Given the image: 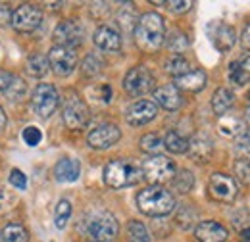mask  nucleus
<instances>
[{
  "instance_id": "obj_43",
  "label": "nucleus",
  "mask_w": 250,
  "mask_h": 242,
  "mask_svg": "<svg viewBox=\"0 0 250 242\" xmlns=\"http://www.w3.org/2000/svg\"><path fill=\"white\" fill-rule=\"evenodd\" d=\"M241 40H243V48L250 54V23L247 25V29L243 33V39H241Z\"/></svg>"
},
{
  "instance_id": "obj_33",
  "label": "nucleus",
  "mask_w": 250,
  "mask_h": 242,
  "mask_svg": "<svg viewBox=\"0 0 250 242\" xmlns=\"http://www.w3.org/2000/svg\"><path fill=\"white\" fill-rule=\"evenodd\" d=\"M141 148L146 154H152V156H158V152L164 148V141L158 137V135H145L141 139Z\"/></svg>"
},
{
  "instance_id": "obj_3",
  "label": "nucleus",
  "mask_w": 250,
  "mask_h": 242,
  "mask_svg": "<svg viewBox=\"0 0 250 242\" xmlns=\"http://www.w3.org/2000/svg\"><path fill=\"white\" fill-rule=\"evenodd\" d=\"M143 177V171L133 163L125 160H112L104 167V182L112 188H122V186H131Z\"/></svg>"
},
{
  "instance_id": "obj_6",
  "label": "nucleus",
  "mask_w": 250,
  "mask_h": 242,
  "mask_svg": "<svg viewBox=\"0 0 250 242\" xmlns=\"http://www.w3.org/2000/svg\"><path fill=\"white\" fill-rule=\"evenodd\" d=\"M62 118L67 129L79 131V129H83V127L89 123V118H91V116H89L87 104H85L79 96L71 94V96L65 100V104H63Z\"/></svg>"
},
{
  "instance_id": "obj_26",
  "label": "nucleus",
  "mask_w": 250,
  "mask_h": 242,
  "mask_svg": "<svg viewBox=\"0 0 250 242\" xmlns=\"http://www.w3.org/2000/svg\"><path fill=\"white\" fill-rule=\"evenodd\" d=\"M27 73L37 79L44 77L48 73V58H44L42 54H33L27 60Z\"/></svg>"
},
{
  "instance_id": "obj_45",
  "label": "nucleus",
  "mask_w": 250,
  "mask_h": 242,
  "mask_svg": "<svg viewBox=\"0 0 250 242\" xmlns=\"http://www.w3.org/2000/svg\"><path fill=\"white\" fill-rule=\"evenodd\" d=\"M6 127V116H4V110L0 108V131Z\"/></svg>"
},
{
  "instance_id": "obj_34",
  "label": "nucleus",
  "mask_w": 250,
  "mask_h": 242,
  "mask_svg": "<svg viewBox=\"0 0 250 242\" xmlns=\"http://www.w3.org/2000/svg\"><path fill=\"white\" fill-rule=\"evenodd\" d=\"M102 67H104V61L100 60L96 54H89V56L83 60V73H85L87 77L98 75V73L102 71Z\"/></svg>"
},
{
  "instance_id": "obj_14",
  "label": "nucleus",
  "mask_w": 250,
  "mask_h": 242,
  "mask_svg": "<svg viewBox=\"0 0 250 242\" xmlns=\"http://www.w3.org/2000/svg\"><path fill=\"white\" fill-rule=\"evenodd\" d=\"M156 114H158V106L152 100H137L127 110V123L133 125V127L146 125V123H150V121L156 118Z\"/></svg>"
},
{
  "instance_id": "obj_44",
  "label": "nucleus",
  "mask_w": 250,
  "mask_h": 242,
  "mask_svg": "<svg viewBox=\"0 0 250 242\" xmlns=\"http://www.w3.org/2000/svg\"><path fill=\"white\" fill-rule=\"evenodd\" d=\"M8 20H10V10L6 6H0V25L8 23Z\"/></svg>"
},
{
  "instance_id": "obj_2",
  "label": "nucleus",
  "mask_w": 250,
  "mask_h": 242,
  "mask_svg": "<svg viewBox=\"0 0 250 242\" xmlns=\"http://www.w3.org/2000/svg\"><path fill=\"white\" fill-rule=\"evenodd\" d=\"M137 206L139 210L150 217H164L167 213L173 212L175 208V198L169 190H166L164 186H146L137 194Z\"/></svg>"
},
{
  "instance_id": "obj_13",
  "label": "nucleus",
  "mask_w": 250,
  "mask_h": 242,
  "mask_svg": "<svg viewBox=\"0 0 250 242\" xmlns=\"http://www.w3.org/2000/svg\"><path fill=\"white\" fill-rule=\"evenodd\" d=\"M208 192L214 200L219 202H233L237 196V184L233 177L223 175V173H214L208 182Z\"/></svg>"
},
{
  "instance_id": "obj_22",
  "label": "nucleus",
  "mask_w": 250,
  "mask_h": 242,
  "mask_svg": "<svg viewBox=\"0 0 250 242\" xmlns=\"http://www.w3.org/2000/svg\"><path fill=\"white\" fill-rule=\"evenodd\" d=\"M233 104H235V94H233L231 89H227V87L218 89V91L214 92V96H212V108H214V112L218 116H221V118L233 108Z\"/></svg>"
},
{
  "instance_id": "obj_20",
  "label": "nucleus",
  "mask_w": 250,
  "mask_h": 242,
  "mask_svg": "<svg viewBox=\"0 0 250 242\" xmlns=\"http://www.w3.org/2000/svg\"><path fill=\"white\" fill-rule=\"evenodd\" d=\"M79 173H81V163L77 160H71V158H63L56 163L54 167V177L56 181L60 182H73L79 179Z\"/></svg>"
},
{
  "instance_id": "obj_46",
  "label": "nucleus",
  "mask_w": 250,
  "mask_h": 242,
  "mask_svg": "<svg viewBox=\"0 0 250 242\" xmlns=\"http://www.w3.org/2000/svg\"><path fill=\"white\" fill-rule=\"evenodd\" d=\"M241 237H243V242H250V229H245Z\"/></svg>"
},
{
  "instance_id": "obj_21",
  "label": "nucleus",
  "mask_w": 250,
  "mask_h": 242,
  "mask_svg": "<svg viewBox=\"0 0 250 242\" xmlns=\"http://www.w3.org/2000/svg\"><path fill=\"white\" fill-rule=\"evenodd\" d=\"M187 152L194 160L206 161V160H210V156H212V152H214V146H212V141H210L208 137L198 135V137H194V139L188 142Z\"/></svg>"
},
{
  "instance_id": "obj_38",
  "label": "nucleus",
  "mask_w": 250,
  "mask_h": 242,
  "mask_svg": "<svg viewBox=\"0 0 250 242\" xmlns=\"http://www.w3.org/2000/svg\"><path fill=\"white\" fill-rule=\"evenodd\" d=\"M235 171L243 182H250V158H241L235 165Z\"/></svg>"
},
{
  "instance_id": "obj_16",
  "label": "nucleus",
  "mask_w": 250,
  "mask_h": 242,
  "mask_svg": "<svg viewBox=\"0 0 250 242\" xmlns=\"http://www.w3.org/2000/svg\"><path fill=\"white\" fill-rule=\"evenodd\" d=\"M208 33H210V39H212L214 46H216L218 50H221V52L229 50V48L235 44V39H237L233 27H229V25H225V23H219V21L210 23Z\"/></svg>"
},
{
  "instance_id": "obj_41",
  "label": "nucleus",
  "mask_w": 250,
  "mask_h": 242,
  "mask_svg": "<svg viewBox=\"0 0 250 242\" xmlns=\"http://www.w3.org/2000/svg\"><path fill=\"white\" fill-rule=\"evenodd\" d=\"M14 77H16V75H12V73H8V71H0V91L2 92L8 91V87L12 85Z\"/></svg>"
},
{
  "instance_id": "obj_31",
  "label": "nucleus",
  "mask_w": 250,
  "mask_h": 242,
  "mask_svg": "<svg viewBox=\"0 0 250 242\" xmlns=\"http://www.w3.org/2000/svg\"><path fill=\"white\" fill-rule=\"evenodd\" d=\"M166 71L171 73L173 77H181L187 71H190V67H188V61L183 56H173V58H169L167 63H166Z\"/></svg>"
},
{
  "instance_id": "obj_42",
  "label": "nucleus",
  "mask_w": 250,
  "mask_h": 242,
  "mask_svg": "<svg viewBox=\"0 0 250 242\" xmlns=\"http://www.w3.org/2000/svg\"><path fill=\"white\" fill-rule=\"evenodd\" d=\"M98 94H100V100H102L104 104H108L110 98H112V89H110V85H100Z\"/></svg>"
},
{
  "instance_id": "obj_35",
  "label": "nucleus",
  "mask_w": 250,
  "mask_h": 242,
  "mask_svg": "<svg viewBox=\"0 0 250 242\" xmlns=\"http://www.w3.org/2000/svg\"><path fill=\"white\" fill-rule=\"evenodd\" d=\"M10 100H14V102H18L23 94H25V83L20 79V77H14V81H12V85L8 87V91L4 92Z\"/></svg>"
},
{
  "instance_id": "obj_28",
  "label": "nucleus",
  "mask_w": 250,
  "mask_h": 242,
  "mask_svg": "<svg viewBox=\"0 0 250 242\" xmlns=\"http://www.w3.org/2000/svg\"><path fill=\"white\" fill-rule=\"evenodd\" d=\"M29 233L21 225H8L2 231V242H27Z\"/></svg>"
},
{
  "instance_id": "obj_23",
  "label": "nucleus",
  "mask_w": 250,
  "mask_h": 242,
  "mask_svg": "<svg viewBox=\"0 0 250 242\" xmlns=\"http://www.w3.org/2000/svg\"><path fill=\"white\" fill-rule=\"evenodd\" d=\"M229 81L233 85H245L250 81V56L243 58V60L233 61L229 65Z\"/></svg>"
},
{
  "instance_id": "obj_36",
  "label": "nucleus",
  "mask_w": 250,
  "mask_h": 242,
  "mask_svg": "<svg viewBox=\"0 0 250 242\" xmlns=\"http://www.w3.org/2000/svg\"><path fill=\"white\" fill-rule=\"evenodd\" d=\"M21 137H23V142H25L27 146H37V144L42 141V133H41V129H37V127H27V129H23Z\"/></svg>"
},
{
  "instance_id": "obj_27",
  "label": "nucleus",
  "mask_w": 250,
  "mask_h": 242,
  "mask_svg": "<svg viewBox=\"0 0 250 242\" xmlns=\"http://www.w3.org/2000/svg\"><path fill=\"white\" fill-rule=\"evenodd\" d=\"M166 44H167V48H169L171 52H175V56H181V52L188 48V39L185 33H181V31H173V33H169Z\"/></svg>"
},
{
  "instance_id": "obj_48",
  "label": "nucleus",
  "mask_w": 250,
  "mask_h": 242,
  "mask_svg": "<svg viewBox=\"0 0 250 242\" xmlns=\"http://www.w3.org/2000/svg\"><path fill=\"white\" fill-rule=\"evenodd\" d=\"M4 202H6V194L0 190V210H2V206H4Z\"/></svg>"
},
{
  "instance_id": "obj_30",
  "label": "nucleus",
  "mask_w": 250,
  "mask_h": 242,
  "mask_svg": "<svg viewBox=\"0 0 250 242\" xmlns=\"http://www.w3.org/2000/svg\"><path fill=\"white\" fill-rule=\"evenodd\" d=\"M173 188L177 190V192H181V194H187L188 190L192 188V184H194V177H192V173L190 171H179L177 175H173Z\"/></svg>"
},
{
  "instance_id": "obj_29",
  "label": "nucleus",
  "mask_w": 250,
  "mask_h": 242,
  "mask_svg": "<svg viewBox=\"0 0 250 242\" xmlns=\"http://www.w3.org/2000/svg\"><path fill=\"white\" fill-rule=\"evenodd\" d=\"M127 233H129V242H150V235L141 221H129Z\"/></svg>"
},
{
  "instance_id": "obj_9",
  "label": "nucleus",
  "mask_w": 250,
  "mask_h": 242,
  "mask_svg": "<svg viewBox=\"0 0 250 242\" xmlns=\"http://www.w3.org/2000/svg\"><path fill=\"white\" fill-rule=\"evenodd\" d=\"M83 39H85V29L79 21L75 20H67L62 21L56 29H54V40H56V46H63V48H75L79 44H83Z\"/></svg>"
},
{
  "instance_id": "obj_5",
  "label": "nucleus",
  "mask_w": 250,
  "mask_h": 242,
  "mask_svg": "<svg viewBox=\"0 0 250 242\" xmlns=\"http://www.w3.org/2000/svg\"><path fill=\"white\" fill-rule=\"evenodd\" d=\"M175 171H177L175 163H173L169 158L160 156V154L148 158V160L145 161V165H143V177L148 182H152V184H158V186H160L162 182L171 181L173 175H175Z\"/></svg>"
},
{
  "instance_id": "obj_7",
  "label": "nucleus",
  "mask_w": 250,
  "mask_h": 242,
  "mask_svg": "<svg viewBox=\"0 0 250 242\" xmlns=\"http://www.w3.org/2000/svg\"><path fill=\"white\" fill-rule=\"evenodd\" d=\"M58 102H60V96H58V91L54 89V85H48V83L37 85L31 100L33 110L37 116H41V118L52 116L54 110L58 108Z\"/></svg>"
},
{
  "instance_id": "obj_10",
  "label": "nucleus",
  "mask_w": 250,
  "mask_h": 242,
  "mask_svg": "<svg viewBox=\"0 0 250 242\" xmlns=\"http://www.w3.org/2000/svg\"><path fill=\"white\" fill-rule=\"evenodd\" d=\"M41 21H42V14L33 4H21L12 14V25L20 33H31L41 25Z\"/></svg>"
},
{
  "instance_id": "obj_47",
  "label": "nucleus",
  "mask_w": 250,
  "mask_h": 242,
  "mask_svg": "<svg viewBox=\"0 0 250 242\" xmlns=\"http://www.w3.org/2000/svg\"><path fill=\"white\" fill-rule=\"evenodd\" d=\"M245 121H247V127H249L250 131V106L247 108V112H245Z\"/></svg>"
},
{
  "instance_id": "obj_32",
  "label": "nucleus",
  "mask_w": 250,
  "mask_h": 242,
  "mask_svg": "<svg viewBox=\"0 0 250 242\" xmlns=\"http://www.w3.org/2000/svg\"><path fill=\"white\" fill-rule=\"evenodd\" d=\"M71 217V204L67 200H60L58 206H56V212H54V223H56V229H63L67 225Z\"/></svg>"
},
{
  "instance_id": "obj_49",
  "label": "nucleus",
  "mask_w": 250,
  "mask_h": 242,
  "mask_svg": "<svg viewBox=\"0 0 250 242\" xmlns=\"http://www.w3.org/2000/svg\"><path fill=\"white\" fill-rule=\"evenodd\" d=\"M249 100H250V92H249Z\"/></svg>"
},
{
  "instance_id": "obj_17",
  "label": "nucleus",
  "mask_w": 250,
  "mask_h": 242,
  "mask_svg": "<svg viewBox=\"0 0 250 242\" xmlns=\"http://www.w3.org/2000/svg\"><path fill=\"white\" fill-rule=\"evenodd\" d=\"M93 40L94 44L100 50H104V52H118L122 48V37H120V33L116 29H112V27H106V25H102V27L96 29Z\"/></svg>"
},
{
  "instance_id": "obj_1",
  "label": "nucleus",
  "mask_w": 250,
  "mask_h": 242,
  "mask_svg": "<svg viewBox=\"0 0 250 242\" xmlns=\"http://www.w3.org/2000/svg\"><path fill=\"white\" fill-rule=\"evenodd\" d=\"M166 39V25L164 18L156 12L145 14L135 27V42L139 44L141 50L145 52H156L158 48L164 44Z\"/></svg>"
},
{
  "instance_id": "obj_37",
  "label": "nucleus",
  "mask_w": 250,
  "mask_h": 242,
  "mask_svg": "<svg viewBox=\"0 0 250 242\" xmlns=\"http://www.w3.org/2000/svg\"><path fill=\"white\" fill-rule=\"evenodd\" d=\"M235 148H237V152H239L243 158H250V133L243 131V133L239 135Z\"/></svg>"
},
{
  "instance_id": "obj_11",
  "label": "nucleus",
  "mask_w": 250,
  "mask_h": 242,
  "mask_svg": "<svg viewBox=\"0 0 250 242\" xmlns=\"http://www.w3.org/2000/svg\"><path fill=\"white\" fill-rule=\"evenodd\" d=\"M48 65L52 67V71L60 77L69 75L75 65H77V54L71 48H63V46H52L48 52Z\"/></svg>"
},
{
  "instance_id": "obj_18",
  "label": "nucleus",
  "mask_w": 250,
  "mask_h": 242,
  "mask_svg": "<svg viewBox=\"0 0 250 242\" xmlns=\"http://www.w3.org/2000/svg\"><path fill=\"white\" fill-rule=\"evenodd\" d=\"M173 87L177 91H187V92H198L206 87V73L202 69H190L185 75L175 77Z\"/></svg>"
},
{
  "instance_id": "obj_39",
  "label": "nucleus",
  "mask_w": 250,
  "mask_h": 242,
  "mask_svg": "<svg viewBox=\"0 0 250 242\" xmlns=\"http://www.w3.org/2000/svg\"><path fill=\"white\" fill-rule=\"evenodd\" d=\"M10 182H12L16 188L23 190V188L27 186V177H25L23 171H20V169H12V173H10Z\"/></svg>"
},
{
  "instance_id": "obj_25",
  "label": "nucleus",
  "mask_w": 250,
  "mask_h": 242,
  "mask_svg": "<svg viewBox=\"0 0 250 242\" xmlns=\"http://www.w3.org/2000/svg\"><path fill=\"white\" fill-rule=\"evenodd\" d=\"M164 148H167L171 154H185L188 150V141L185 137L177 135L175 131H169L164 139Z\"/></svg>"
},
{
  "instance_id": "obj_24",
  "label": "nucleus",
  "mask_w": 250,
  "mask_h": 242,
  "mask_svg": "<svg viewBox=\"0 0 250 242\" xmlns=\"http://www.w3.org/2000/svg\"><path fill=\"white\" fill-rule=\"evenodd\" d=\"M218 131L223 137H239L243 131H245V123L239 120V118H227L223 116L218 123Z\"/></svg>"
},
{
  "instance_id": "obj_19",
  "label": "nucleus",
  "mask_w": 250,
  "mask_h": 242,
  "mask_svg": "<svg viewBox=\"0 0 250 242\" xmlns=\"http://www.w3.org/2000/svg\"><path fill=\"white\" fill-rule=\"evenodd\" d=\"M154 100H156L154 104L162 106L164 110H169V112L181 108V104H183V96H181V92L177 91L173 85L158 87L156 91H154Z\"/></svg>"
},
{
  "instance_id": "obj_12",
  "label": "nucleus",
  "mask_w": 250,
  "mask_h": 242,
  "mask_svg": "<svg viewBox=\"0 0 250 242\" xmlns=\"http://www.w3.org/2000/svg\"><path fill=\"white\" fill-rule=\"evenodd\" d=\"M120 139H122L120 127L118 125H112V123H104V125L94 127L93 131L89 133L87 142H89V146H93L96 150H106V148L114 146Z\"/></svg>"
},
{
  "instance_id": "obj_40",
  "label": "nucleus",
  "mask_w": 250,
  "mask_h": 242,
  "mask_svg": "<svg viewBox=\"0 0 250 242\" xmlns=\"http://www.w3.org/2000/svg\"><path fill=\"white\" fill-rule=\"evenodd\" d=\"M166 6H167L171 12H175V14H183V12H187L192 4L185 0V2H166Z\"/></svg>"
},
{
  "instance_id": "obj_4",
  "label": "nucleus",
  "mask_w": 250,
  "mask_h": 242,
  "mask_svg": "<svg viewBox=\"0 0 250 242\" xmlns=\"http://www.w3.org/2000/svg\"><path fill=\"white\" fill-rule=\"evenodd\" d=\"M87 233L98 242H110L118 237L120 225L110 212H93L87 217Z\"/></svg>"
},
{
  "instance_id": "obj_8",
  "label": "nucleus",
  "mask_w": 250,
  "mask_h": 242,
  "mask_svg": "<svg viewBox=\"0 0 250 242\" xmlns=\"http://www.w3.org/2000/svg\"><path fill=\"white\" fill-rule=\"evenodd\" d=\"M154 87V77L146 67H133L127 71L124 79V89L131 96H143L146 92L152 91Z\"/></svg>"
},
{
  "instance_id": "obj_15",
  "label": "nucleus",
  "mask_w": 250,
  "mask_h": 242,
  "mask_svg": "<svg viewBox=\"0 0 250 242\" xmlns=\"http://www.w3.org/2000/svg\"><path fill=\"white\" fill-rule=\"evenodd\" d=\"M194 237L198 242H225L229 239V231L218 221H202L196 225Z\"/></svg>"
}]
</instances>
